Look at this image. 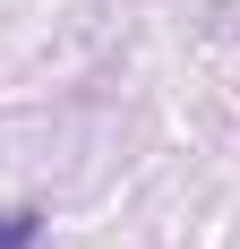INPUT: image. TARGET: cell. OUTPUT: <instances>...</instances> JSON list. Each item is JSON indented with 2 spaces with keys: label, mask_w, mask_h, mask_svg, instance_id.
Instances as JSON below:
<instances>
[{
  "label": "cell",
  "mask_w": 240,
  "mask_h": 249,
  "mask_svg": "<svg viewBox=\"0 0 240 249\" xmlns=\"http://www.w3.org/2000/svg\"><path fill=\"white\" fill-rule=\"evenodd\" d=\"M43 241V215L34 206H0V249H34Z\"/></svg>",
  "instance_id": "obj_1"
}]
</instances>
